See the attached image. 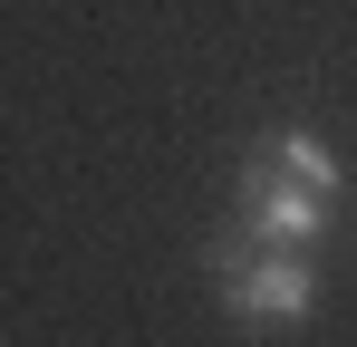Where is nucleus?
I'll return each mask as SVG.
<instances>
[{"label":"nucleus","mask_w":357,"mask_h":347,"mask_svg":"<svg viewBox=\"0 0 357 347\" xmlns=\"http://www.w3.org/2000/svg\"><path fill=\"white\" fill-rule=\"evenodd\" d=\"M213 270H222V309L251 318V328H299V318L319 309V270H309L299 251H280V241L232 231V241L213 251Z\"/></svg>","instance_id":"1"},{"label":"nucleus","mask_w":357,"mask_h":347,"mask_svg":"<svg viewBox=\"0 0 357 347\" xmlns=\"http://www.w3.org/2000/svg\"><path fill=\"white\" fill-rule=\"evenodd\" d=\"M328 222H338V193H309V183H290V174H271V164L241 174V231H251V241L309 251Z\"/></svg>","instance_id":"2"},{"label":"nucleus","mask_w":357,"mask_h":347,"mask_svg":"<svg viewBox=\"0 0 357 347\" xmlns=\"http://www.w3.org/2000/svg\"><path fill=\"white\" fill-rule=\"evenodd\" d=\"M251 164H271V174H290V183H309V193H348V164L309 135V125H271L261 135V155Z\"/></svg>","instance_id":"3"}]
</instances>
